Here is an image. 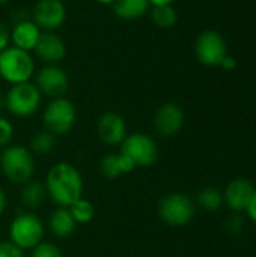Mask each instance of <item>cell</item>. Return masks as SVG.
<instances>
[{
	"label": "cell",
	"instance_id": "cell-16",
	"mask_svg": "<svg viewBox=\"0 0 256 257\" xmlns=\"http://www.w3.org/2000/svg\"><path fill=\"white\" fill-rule=\"evenodd\" d=\"M42 30L32 21V18L20 20L11 30V45L32 53L41 38Z\"/></svg>",
	"mask_w": 256,
	"mask_h": 257
},
{
	"label": "cell",
	"instance_id": "cell-1",
	"mask_svg": "<svg viewBox=\"0 0 256 257\" xmlns=\"http://www.w3.org/2000/svg\"><path fill=\"white\" fill-rule=\"evenodd\" d=\"M47 197L60 208H69L83 197L84 182L80 170L71 163L60 161L50 167L44 179Z\"/></svg>",
	"mask_w": 256,
	"mask_h": 257
},
{
	"label": "cell",
	"instance_id": "cell-3",
	"mask_svg": "<svg viewBox=\"0 0 256 257\" xmlns=\"http://www.w3.org/2000/svg\"><path fill=\"white\" fill-rule=\"evenodd\" d=\"M35 72L36 63L32 53L12 45L0 53V77L11 86L30 81Z\"/></svg>",
	"mask_w": 256,
	"mask_h": 257
},
{
	"label": "cell",
	"instance_id": "cell-20",
	"mask_svg": "<svg viewBox=\"0 0 256 257\" xmlns=\"http://www.w3.org/2000/svg\"><path fill=\"white\" fill-rule=\"evenodd\" d=\"M45 199H47V191H45L44 181L32 179L24 185H21L20 202L24 208H27V211H33L39 208Z\"/></svg>",
	"mask_w": 256,
	"mask_h": 257
},
{
	"label": "cell",
	"instance_id": "cell-13",
	"mask_svg": "<svg viewBox=\"0 0 256 257\" xmlns=\"http://www.w3.org/2000/svg\"><path fill=\"white\" fill-rule=\"evenodd\" d=\"M255 185L250 179L247 178H234L232 181L228 182V185L223 190V202L225 206L235 214H243L246 212L253 193H255Z\"/></svg>",
	"mask_w": 256,
	"mask_h": 257
},
{
	"label": "cell",
	"instance_id": "cell-31",
	"mask_svg": "<svg viewBox=\"0 0 256 257\" xmlns=\"http://www.w3.org/2000/svg\"><path fill=\"white\" fill-rule=\"evenodd\" d=\"M220 68H223L225 71H234V69L237 68V60H235L231 54H228V56L223 59V62L220 63Z\"/></svg>",
	"mask_w": 256,
	"mask_h": 257
},
{
	"label": "cell",
	"instance_id": "cell-10",
	"mask_svg": "<svg viewBox=\"0 0 256 257\" xmlns=\"http://www.w3.org/2000/svg\"><path fill=\"white\" fill-rule=\"evenodd\" d=\"M35 86L42 96L50 99L65 96L69 89V77L59 65H44L35 72Z\"/></svg>",
	"mask_w": 256,
	"mask_h": 257
},
{
	"label": "cell",
	"instance_id": "cell-32",
	"mask_svg": "<svg viewBox=\"0 0 256 257\" xmlns=\"http://www.w3.org/2000/svg\"><path fill=\"white\" fill-rule=\"evenodd\" d=\"M6 208H8V197H6V193H5V190L0 187V217L5 214Z\"/></svg>",
	"mask_w": 256,
	"mask_h": 257
},
{
	"label": "cell",
	"instance_id": "cell-26",
	"mask_svg": "<svg viewBox=\"0 0 256 257\" xmlns=\"http://www.w3.org/2000/svg\"><path fill=\"white\" fill-rule=\"evenodd\" d=\"M14 136H15V128L12 122L8 117L0 116V149H5L6 146L12 145Z\"/></svg>",
	"mask_w": 256,
	"mask_h": 257
},
{
	"label": "cell",
	"instance_id": "cell-6",
	"mask_svg": "<svg viewBox=\"0 0 256 257\" xmlns=\"http://www.w3.org/2000/svg\"><path fill=\"white\" fill-rule=\"evenodd\" d=\"M42 95L32 81L12 84L5 93V108L15 117L33 116L41 107Z\"/></svg>",
	"mask_w": 256,
	"mask_h": 257
},
{
	"label": "cell",
	"instance_id": "cell-21",
	"mask_svg": "<svg viewBox=\"0 0 256 257\" xmlns=\"http://www.w3.org/2000/svg\"><path fill=\"white\" fill-rule=\"evenodd\" d=\"M196 208L205 212H217L223 208V191L216 187H204L198 191L195 197Z\"/></svg>",
	"mask_w": 256,
	"mask_h": 257
},
{
	"label": "cell",
	"instance_id": "cell-19",
	"mask_svg": "<svg viewBox=\"0 0 256 257\" xmlns=\"http://www.w3.org/2000/svg\"><path fill=\"white\" fill-rule=\"evenodd\" d=\"M112 8L118 18L124 21H134L146 15L151 5L148 0H115Z\"/></svg>",
	"mask_w": 256,
	"mask_h": 257
},
{
	"label": "cell",
	"instance_id": "cell-38",
	"mask_svg": "<svg viewBox=\"0 0 256 257\" xmlns=\"http://www.w3.org/2000/svg\"><path fill=\"white\" fill-rule=\"evenodd\" d=\"M255 152H256V149H255Z\"/></svg>",
	"mask_w": 256,
	"mask_h": 257
},
{
	"label": "cell",
	"instance_id": "cell-29",
	"mask_svg": "<svg viewBox=\"0 0 256 257\" xmlns=\"http://www.w3.org/2000/svg\"><path fill=\"white\" fill-rule=\"evenodd\" d=\"M11 45V30L0 21V53Z\"/></svg>",
	"mask_w": 256,
	"mask_h": 257
},
{
	"label": "cell",
	"instance_id": "cell-15",
	"mask_svg": "<svg viewBox=\"0 0 256 257\" xmlns=\"http://www.w3.org/2000/svg\"><path fill=\"white\" fill-rule=\"evenodd\" d=\"M32 53L44 65H59L66 56V44L56 32H42Z\"/></svg>",
	"mask_w": 256,
	"mask_h": 257
},
{
	"label": "cell",
	"instance_id": "cell-4",
	"mask_svg": "<svg viewBox=\"0 0 256 257\" xmlns=\"http://www.w3.org/2000/svg\"><path fill=\"white\" fill-rule=\"evenodd\" d=\"M8 233L11 242H14L24 251H30L44 241L45 224L35 212L23 211L12 218Z\"/></svg>",
	"mask_w": 256,
	"mask_h": 257
},
{
	"label": "cell",
	"instance_id": "cell-25",
	"mask_svg": "<svg viewBox=\"0 0 256 257\" xmlns=\"http://www.w3.org/2000/svg\"><path fill=\"white\" fill-rule=\"evenodd\" d=\"M30 257H65L63 251L60 250L59 245L50 242V241H42L39 242L35 248L30 250Z\"/></svg>",
	"mask_w": 256,
	"mask_h": 257
},
{
	"label": "cell",
	"instance_id": "cell-5",
	"mask_svg": "<svg viewBox=\"0 0 256 257\" xmlns=\"http://www.w3.org/2000/svg\"><path fill=\"white\" fill-rule=\"evenodd\" d=\"M196 209V203L189 194L174 191L161 197L157 211L164 224L170 227H184L193 221Z\"/></svg>",
	"mask_w": 256,
	"mask_h": 257
},
{
	"label": "cell",
	"instance_id": "cell-8",
	"mask_svg": "<svg viewBox=\"0 0 256 257\" xmlns=\"http://www.w3.org/2000/svg\"><path fill=\"white\" fill-rule=\"evenodd\" d=\"M119 148V151L127 155L136 167H151L160 157L157 142L145 133L127 134Z\"/></svg>",
	"mask_w": 256,
	"mask_h": 257
},
{
	"label": "cell",
	"instance_id": "cell-24",
	"mask_svg": "<svg viewBox=\"0 0 256 257\" xmlns=\"http://www.w3.org/2000/svg\"><path fill=\"white\" fill-rule=\"evenodd\" d=\"M68 209H69L71 215L74 217L77 226L78 224H89L95 218V206L86 197H80Z\"/></svg>",
	"mask_w": 256,
	"mask_h": 257
},
{
	"label": "cell",
	"instance_id": "cell-9",
	"mask_svg": "<svg viewBox=\"0 0 256 257\" xmlns=\"http://www.w3.org/2000/svg\"><path fill=\"white\" fill-rule=\"evenodd\" d=\"M195 54L196 59L208 68H217L223 59L229 54L228 44L223 35L217 30L208 29L201 32L195 39Z\"/></svg>",
	"mask_w": 256,
	"mask_h": 257
},
{
	"label": "cell",
	"instance_id": "cell-34",
	"mask_svg": "<svg viewBox=\"0 0 256 257\" xmlns=\"http://www.w3.org/2000/svg\"><path fill=\"white\" fill-rule=\"evenodd\" d=\"M97 3H100V5H104V6H107V5H113L115 3V0H95Z\"/></svg>",
	"mask_w": 256,
	"mask_h": 257
},
{
	"label": "cell",
	"instance_id": "cell-36",
	"mask_svg": "<svg viewBox=\"0 0 256 257\" xmlns=\"http://www.w3.org/2000/svg\"><path fill=\"white\" fill-rule=\"evenodd\" d=\"M9 2H11V0H0V6H2V5H6V3H9Z\"/></svg>",
	"mask_w": 256,
	"mask_h": 257
},
{
	"label": "cell",
	"instance_id": "cell-22",
	"mask_svg": "<svg viewBox=\"0 0 256 257\" xmlns=\"http://www.w3.org/2000/svg\"><path fill=\"white\" fill-rule=\"evenodd\" d=\"M54 148H56V136L51 134L47 130L36 131L32 136L30 145H29L30 152L33 155H39V157H44V155L51 154L54 151Z\"/></svg>",
	"mask_w": 256,
	"mask_h": 257
},
{
	"label": "cell",
	"instance_id": "cell-27",
	"mask_svg": "<svg viewBox=\"0 0 256 257\" xmlns=\"http://www.w3.org/2000/svg\"><path fill=\"white\" fill-rule=\"evenodd\" d=\"M246 229V218L243 217V214H235L232 212V215L226 220L225 223V230L229 233V235H241Z\"/></svg>",
	"mask_w": 256,
	"mask_h": 257
},
{
	"label": "cell",
	"instance_id": "cell-11",
	"mask_svg": "<svg viewBox=\"0 0 256 257\" xmlns=\"http://www.w3.org/2000/svg\"><path fill=\"white\" fill-rule=\"evenodd\" d=\"M30 18L42 32H56L66 20V6L62 0H38Z\"/></svg>",
	"mask_w": 256,
	"mask_h": 257
},
{
	"label": "cell",
	"instance_id": "cell-2",
	"mask_svg": "<svg viewBox=\"0 0 256 257\" xmlns=\"http://www.w3.org/2000/svg\"><path fill=\"white\" fill-rule=\"evenodd\" d=\"M0 170L11 184L21 187L35 176V155L29 148L12 143L0 152Z\"/></svg>",
	"mask_w": 256,
	"mask_h": 257
},
{
	"label": "cell",
	"instance_id": "cell-7",
	"mask_svg": "<svg viewBox=\"0 0 256 257\" xmlns=\"http://www.w3.org/2000/svg\"><path fill=\"white\" fill-rule=\"evenodd\" d=\"M77 122V108L71 99L66 96L50 99L42 113V125L44 130L51 134L65 136L68 134Z\"/></svg>",
	"mask_w": 256,
	"mask_h": 257
},
{
	"label": "cell",
	"instance_id": "cell-28",
	"mask_svg": "<svg viewBox=\"0 0 256 257\" xmlns=\"http://www.w3.org/2000/svg\"><path fill=\"white\" fill-rule=\"evenodd\" d=\"M0 257H27L26 251L21 250L11 241H0Z\"/></svg>",
	"mask_w": 256,
	"mask_h": 257
},
{
	"label": "cell",
	"instance_id": "cell-14",
	"mask_svg": "<svg viewBox=\"0 0 256 257\" xmlns=\"http://www.w3.org/2000/svg\"><path fill=\"white\" fill-rule=\"evenodd\" d=\"M127 122L118 111H106L97 120V136L106 146H121L125 140Z\"/></svg>",
	"mask_w": 256,
	"mask_h": 257
},
{
	"label": "cell",
	"instance_id": "cell-37",
	"mask_svg": "<svg viewBox=\"0 0 256 257\" xmlns=\"http://www.w3.org/2000/svg\"><path fill=\"white\" fill-rule=\"evenodd\" d=\"M0 241H2V235H0Z\"/></svg>",
	"mask_w": 256,
	"mask_h": 257
},
{
	"label": "cell",
	"instance_id": "cell-18",
	"mask_svg": "<svg viewBox=\"0 0 256 257\" xmlns=\"http://www.w3.org/2000/svg\"><path fill=\"white\" fill-rule=\"evenodd\" d=\"M50 233L54 238L59 239H66L69 236H72V233L77 229V223L74 220V217L71 215L68 208H60L57 206L47 220V226H45Z\"/></svg>",
	"mask_w": 256,
	"mask_h": 257
},
{
	"label": "cell",
	"instance_id": "cell-23",
	"mask_svg": "<svg viewBox=\"0 0 256 257\" xmlns=\"http://www.w3.org/2000/svg\"><path fill=\"white\" fill-rule=\"evenodd\" d=\"M149 17L154 26L160 29H170L178 21V14L174 8V5L169 6H155L149 9Z\"/></svg>",
	"mask_w": 256,
	"mask_h": 257
},
{
	"label": "cell",
	"instance_id": "cell-30",
	"mask_svg": "<svg viewBox=\"0 0 256 257\" xmlns=\"http://www.w3.org/2000/svg\"><path fill=\"white\" fill-rule=\"evenodd\" d=\"M246 214H247L249 220L256 224V188L255 193H253V197H252V200H250V203H249V206L246 209Z\"/></svg>",
	"mask_w": 256,
	"mask_h": 257
},
{
	"label": "cell",
	"instance_id": "cell-35",
	"mask_svg": "<svg viewBox=\"0 0 256 257\" xmlns=\"http://www.w3.org/2000/svg\"><path fill=\"white\" fill-rule=\"evenodd\" d=\"M5 108V95H2L0 93V111Z\"/></svg>",
	"mask_w": 256,
	"mask_h": 257
},
{
	"label": "cell",
	"instance_id": "cell-12",
	"mask_svg": "<svg viewBox=\"0 0 256 257\" xmlns=\"http://www.w3.org/2000/svg\"><path fill=\"white\" fill-rule=\"evenodd\" d=\"M186 122V113L183 110V107L177 102H164L161 104L155 113H154V130L157 131V134H160L161 137H174L177 136Z\"/></svg>",
	"mask_w": 256,
	"mask_h": 257
},
{
	"label": "cell",
	"instance_id": "cell-33",
	"mask_svg": "<svg viewBox=\"0 0 256 257\" xmlns=\"http://www.w3.org/2000/svg\"><path fill=\"white\" fill-rule=\"evenodd\" d=\"M151 8H155V6H169V5H174L175 0H148Z\"/></svg>",
	"mask_w": 256,
	"mask_h": 257
},
{
	"label": "cell",
	"instance_id": "cell-17",
	"mask_svg": "<svg viewBox=\"0 0 256 257\" xmlns=\"http://www.w3.org/2000/svg\"><path fill=\"white\" fill-rule=\"evenodd\" d=\"M98 169L106 179H118L119 176L131 173L136 169V166L131 163V160L127 155H124L119 151L113 154H106L100 160Z\"/></svg>",
	"mask_w": 256,
	"mask_h": 257
}]
</instances>
